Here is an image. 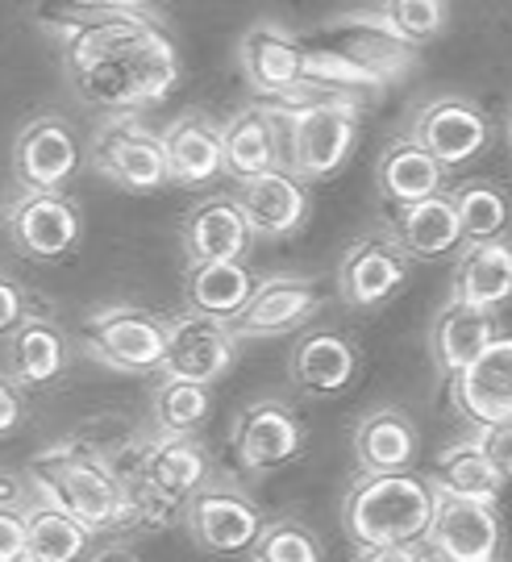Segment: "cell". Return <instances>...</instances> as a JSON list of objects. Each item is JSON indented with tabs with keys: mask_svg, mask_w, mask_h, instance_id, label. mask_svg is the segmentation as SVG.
I'll use <instances>...</instances> for the list:
<instances>
[{
	"mask_svg": "<svg viewBox=\"0 0 512 562\" xmlns=\"http://www.w3.org/2000/svg\"><path fill=\"white\" fill-rule=\"evenodd\" d=\"M38 18L59 38L76 97L92 109L138 113L179 83L176 42L142 4L46 0Z\"/></svg>",
	"mask_w": 512,
	"mask_h": 562,
	"instance_id": "cell-1",
	"label": "cell"
},
{
	"mask_svg": "<svg viewBox=\"0 0 512 562\" xmlns=\"http://www.w3.org/2000/svg\"><path fill=\"white\" fill-rule=\"evenodd\" d=\"M434 508L437 480H421L413 471H363L342 501V529L355 550L425 546Z\"/></svg>",
	"mask_w": 512,
	"mask_h": 562,
	"instance_id": "cell-2",
	"label": "cell"
},
{
	"mask_svg": "<svg viewBox=\"0 0 512 562\" xmlns=\"http://www.w3.org/2000/svg\"><path fill=\"white\" fill-rule=\"evenodd\" d=\"M34 480L42 496L59 501L67 513H76L92 533L118 529L125 517H134V492L97 450H55L34 462Z\"/></svg>",
	"mask_w": 512,
	"mask_h": 562,
	"instance_id": "cell-3",
	"label": "cell"
},
{
	"mask_svg": "<svg viewBox=\"0 0 512 562\" xmlns=\"http://www.w3.org/2000/svg\"><path fill=\"white\" fill-rule=\"evenodd\" d=\"M283 162L304 183H321L342 171L358 142V104L342 97L283 104Z\"/></svg>",
	"mask_w": 512,
	"mask_h": 562,
	"instance_id": "cell-4",
	"label": "cell"
},
{
	"mask_svg": "<svg viewBox=\"0 0 512 562\" xmlns=\"http://www.w3.org/2000/svg\"><path fill=\"white\" fill-rule=\"evenodd\" d=\"M88 167L125 192H155L171 183L167 142L134 113H113L88 142Z\"/></svg>",
	"mask_w": 512,
	"mask_h": 562,
	"instance_id": "cell-5",
	"label": "cell"
},
{
	"mask_svg": "<svg viewBox=\"0 0 512 562\" xmlns=\"http://www.w3.org/2000/svg\"><path fill=\"white\" fill-rule=\"evenodd\" d=\"M84 341L100 362L130 371V375H151V371H163L167 362L171 317L134 308V304H113L84 322Z\"/></svg>",
	"mask_w": 512,
	"mask_h": 562,
	"instance_id": "cell-6",
	"label": "cell"
},
{
	"mask_svg": "<svg viewBox=\"0 0 512 562\" xmlns=\"http://www.w3.org/2000/svg\"><path fill=\"white\" fill-rule=\"evenodd\" d=\"M409 267H413V255L396 229L392 234L388 229L363 234L346 246V255L337 262V296L358 313L383 308L409 283Z\"/></svg>",
	"mask_w": 512,
	"mask_h": 562,
	"instance_id": "cell-7",
	"label": "cell"
},
{
	"mask_svg": "<svg viewBox=\"0 0 512 562\" xmlns=\"http://www.w3.org/2000/svg\"><path fill=\"white\" fill-rule=\"evenodd\" d=\"M313 46L334 50L337 59L355 63L358 71L375 76L379 83H396L404 71H413L416 42L396 30L388 13H350L334 18L313 34Z\"/></svg>",
	"mask_w": 512,
	"mask_h": 562,
	"instance_id": "cell-8",
	"label": "cell"
},
{
	"mask_svg": "<svg viewBox=\"0 0 512 562\" xmlns=\"http://www.w3.org/2000/svg\"><path fill=\"white\" fill-rule=\"evenodd\" d=\"M183 525L200 550L213 554H242L258 542L263 533V513L258 504L230 480H209L183 504Z\"/></svg>",
	"mask_w": 512,
	"mask_h": 562,
	"instance_id": "cell-9",
	"label": "cell"
},
{
	"mask_svg": "<svg viewBox=\"0 0 512 562\" xmlns=\"http://www.w3.org/2000/svg\"><path fill=\"white\" fill-rule=\"evenodd\" d=\"M9 238L25 259L59 262L84 238V213L71 196L63 192H42V188H25L18 201L9 204Z\"/></svg>",
	"mask_w": 512,
	"mask_h": 562,
	"instance_id": "cell-10",
	"label": "cell"
},
{
	"mask_svg": "<svg viewBox=\"0 0 512 562\" xmlns=\"http://www.w3.org/2000/svg\"><path fill=\"white\" fill-rule=\"evenodd\" d=\"M88 162V150L71 121L59 113L34 117L13 142V176L21 188H42V192H63Z\"/></svg>",
	"mask_w": 512,
	"mask_h": 562,
	"instance_id": "cell-11",
	"label": "cell"
},
{
	"mask_svg": "<svg viewBox=\"0 0 512 562\" xmlns=\"http://www.w3.org/2000/svg\"><path fill=\"white\" fill-rule=\"evenodd\" d=\"M504 529L496 517L492 501H475V496H458L437 487L434 525H430V554L450 562H492L500 554Z\"/></svg>",
	"mask_w": 512,
	"mask_h": 562,
	"instance_id": "cell-12",
	"label": "cell"
},
{
	"mask_svg": "<svg viewBox=\"0 0 512 562\" xmlns=\"http://www.w3.org/2000/svg\"><path fill=\"white\" fill-rule=\"evenodd\" d=\"M230 446H234V459L242 471H251V475L279 471V467H288L292 459H300V450H304V425H300L292 404L258 401L237 417Z\"/></svg>",
	"mask_w": 512,
	"mask_h": 562,
	"instance_id": "cell-13",
	"label": "cell"
},
{
	"mask_svg": "<svg viewBox=\"0 0 512 562\" xmlns=\"http://www.w3.org/2000/svg\"><path fill=\"white\" fill-rule=\"evenodd\" d=\"M237 355V329L225 317L213 313H188V317H171V346H167V362L163 375H183V380L218 383Z\"/></svg>",
	"mask_w": 512,
	"mask_h": 562,
	"instance_id": "cell-14",
	"label": "cell"
},
{
	"mask_svg": "<svg viewBox=\"0 0 512 562\" xmlns=\"http://www.w3.org/2000/svg\"><path fill=\"white\" fill-rule=\"evenodd\" d=\"M450 396L475 429L512 422V334H500L467 371L454 375Z\"/></svg>",
	"mask_w": 512,
	"mask_h": 562,
	"instance_id": "cell-15",
	"label": "cell"
},
{
	"mask_svg": "<svg viewBox=\"0 0 512 562\" xmlns=\"http://www.w3.org/2000/svg\"><path fill=\"white\" fill-rule=\"evenodd\" d=\"M234 201L258 238H288L309 222V188L292 167H271L237 180Z\"/></svg>",
	"mask_w": 512,
	"mask_h": 562,
	"instance_id": "cell-16",
	"label": "cell"
},
{
	"mask_svg": "<svg viewBox=\"0 0 512 562\" xmlns=\"http://www.w3.org/2000/svg\"><path fill=\"white\" fill-rule=\"evenodd\" d=\"M209 480L213 462L192 434H158L138 454V487L163 504H188V496Z\"/></svg>",
	"mask_w": 512,
	"mask_h": 562,
	"instance_id": "cell-17",
	"label": "cell"
},
{
	"mask_svg": "<svg viewBox=\"0 0 512 562\" xmlns=\"http://www.w3.org/2000/svg\"><path fill=\"white\" fill-rule=\"evenodd\" d=\"M321 292H316L309 280H283V276H271V280H258L255 296L246 301V308L237 313L234 329L237 338H279L288 329H300L309 325L321 313Z\"/></svg>",
	"mask_w": 512,
	"mask_h": 562,
	"instance_id": "cell-18",
	"label": "cell"
},
{
	"mask_svg": "<svg viewBox=\"0 0 512 562\" xmlns=\"http://www.w3.org/2000/svg\"><path fill=\"white\" fill-rule=\"evenodd\" d=\"M413 134L446 167H463L488 146L492 130H488V113L475 101H467V97H437V101H430L416 113Z\"/></svg>",
	"mask_w": 512,
	"mask_h": 562,
	"instance_id": "cell-19",
	"label": "cell"
},
{
	"mask_svg": "<svg viewBox=\"0 0 512 562\" xmlns=\"http://www.w3.org/2000/svg\"><path fill=\"white\" fill-rule=\"evenodd\" d=\"M496 338H500L496 308H483V304L450 296V304L437 313L434 329H430V355H434L437 375L454 380V375L467 371Z\"/></svg>",
	"mask_w": 512,
	"mask_h": 562,
	"instance_id": "cell-20",
	"label": "cell"
},
{
	"mask_svg": "<svg viewBox=\"0 0 512 562\" xmlns=\"http://www.w3.org/2000/svg\"><path fill=\"white\" fill-rule=\"evenodd\" d=\"M242 71L246 83L255 88L258 97H288L296 83L304 80V63H309V46L276 25H255L242 34Z\"/></svg>",
	"mask_w": 512,
	"mask_h": 562,
	"instance_id": "cell-21",
	"label": "cell"
},
{
	"mask_svg": "<svg viewBox=\"0 0 512 562\" xmlns=\"http://www.w3.org/2000/svg\"><path fill=\"white\" fill-rule=\"evenodd\" d=\"M251 238H255V229H251V222H246V213H242V204L234 196L200 201L179 225V246H183L188 262L242 259L251 250Z\"/></svg>",
	"mask_w": 512,
	"mask_h": 562,
	"instance_id": "cell-22",
	"label": "cell"
},
{
	"mask_svg": "<svg viewBox=\"0 0 512 562\" xmlns=\"http://www.w3.org/2000/svg\"><path fill=\"white\" fill-rule=\"evenodd\" d=\"M358 371V346L334 325H316L292 346V380L313 396H337Z\"/></svg>",
	"mask_w": 512,
	"mask_h": 562,
	"instance_id": "cell-23",
	"label": "cell"
},
{
	"mask_svg": "<svg viewBox=\"0 0 512 562\" xmlns=\"http://www.w3.org/2000/svg\"><path fill=\"white\" fill-rule=\"evenodd\" d=\"M163 142H167L171 183H179V188L213 183L225 171V134H221L218 121H209L197 109L171 121Z\"/></svg>",
	"mask_w": 512,
	"mask_h": 562,
	"instance_id": "cell-24",
	"label": "cell"
},
{
	"mask_svg": "<svg viewBox=\"0 0 512 562\" xmlns=\"http://www.w3.org/2000/svg\"><path fill=\"white\" fill-rule=\"evenodd\" d=\"M225 134V176L246 180L271 167H288L283 162V125H279L276 109H242L221 125Z\"/></svg>",
	"mask_w": 512,
	"mask_h": 562,
	"instance_id": "cell-25",
	"label": "cell"
},
{
	"mask_svg": "<svg viewBox=\"0 0 512 562\" xmlns=\"http://www.w3.org/2000/svg\"><path fill=\"white\" fill-rule=\"evenodd\" d=\"M375 176H379V192L396 209H404V204H416L425 201V196H434V192H442L446 162L413 134V138H396L383 146Z\"/></svg>",
	"mask_w": 512,
	"mask_h": 562,
	"instance_id": "cell-26",
	"label": "cell"
},
{
	"mask_svg": "<svg viewBox=\"0 0 512 562\" xmlns=\"http://www.w3.org/2000/svg\"><path fill=\"white\" fill-rule=\"evenodd\" d=\"M450 296L500 313L512 301V241L509 238L467 241V250L454 262Z\"/></svg>",
	"mask_w": 512,
	"mask_h": 562,
	"instance_id": "cell-27",
	"label": "cell"
},
{
	"mask_svg": "<svg viewBox=\"0 0 512 562\" xmlns=\"http://www.w3.org/2000/svg\"><path fill=\"white\" fill-rule=\"evenodd\" d=\"M421 450L416 422L404 408H375L355 429L358 471H409Z\"/></svg>",
	"mask_w": 512,
	"mask_h": 562,
	"instance_id": "cell-28",
	"label": "cell"
},
{
	"mask_svg": "<svg viewBox=\"0 0 512 562\" xmlns=\"http://www.w3.org/2000/svg\"><path fill=\"white\" fill-rule=\"evenodd\" d=\"M4 359L9 375H18L25 387H46L67 367V338L51 317H25L13 334H4Z\"/></svg>",
	"mask_w": 512,
	"mask_h": 562,
	"instance_id": "cell-29",
	"label": "cell"
},
{
	"mask_svg": "<svg viewBox=\"0 0 512 562\" xmlns=\"http://www.w3.org/2000/svg\"><path fill=\"white\" fill-rule=\"evenodd\" d=\"M258 280L251 276V267L242 259H204L188 262V276H183V292L188 304L197 313H213L234 322L237 313L246 308V301L255 296Z\"/></svg>",
	"mask_w": 512,
	"mask_h": 562,
	"instance_id": "cell-30",
	"label": "cell"
},
{
	"mask_svg": "<svg viewBox=\"0 0 512 562\" xmlns=\"http://www.w3.org/2000/svg\"><path fill=\"white\" fill-rule=\"evenodd\" d=\"M396 234L409 246L413 259H442L458 250L467 234H463V217H458V204L450 192H434L425 201L404 204L400 217H396Z\"/></svg>",
	"mask_w": 512,
	"mask_h": 562,
	"instance_id": "cell-31",
	"label": "cell"
},
{
	"mask_svg": "<svg viewBox=\"0 0 512 562\" xmlns=\"http://www.w3.org/2000/svg\"><path fill=\"white\" fill-rule=\"evenodd\" d=\"M25 521H30V562H71L92 542V529L51 496L25 508Z\"/></svg>",
	"mask_w": 512,
	"mask_h": 562,
	"instance_id": "cell-32",
	"label": "cell"
},
{
	"mask_svg": "<svg viewBox=\"0 0 512 562\" xmlns=\"http://www.w3.org/2000/svg\"><path fill=\"white\" fill-rule=\"evenodd\" d=\"M213 408L209 383L183 380V375H163L151 392V413H155L158 434H197Z\"/></svg>",
	"mask_w": 512,
	"mask_h": 562,
	"instance_id": "cell-33",
	"label": "cell"
},
{
	"mask_svg": "<svg viewBox=\"0 0 512 562\" xmlns=\"http://www.w3.org/2000/svg\"><path fill=\"white\" fill-rule=\"evenodd\" d=\"M504 475L496 471V462L488 459L483 442H458L450 446L442 462H437V487L458 492V496H475V501H500L504 492Z\"/></svg>",
	"mask_w": 512,
	"mask_h": 562,
	"instance_id": "cell-34",
	"label": "cell"
},
{
	"mask_svg": "<svg viewBox=\"0 0 512 562\" xmlns=\"http://www.w3.org/2000/svg\"><path fill=\"white\" fill-rule=\"evenodd\" d=\"M450 196H454V204H458L467 241L504 238V229H509V222H512V201L500 183H492V180L454 183Z\"/></svg>",
	"mask_w": 512,
	"mask_h": 562,
	"instance_id": "cell-35",
	"label": "cell"
},
{
	"mask_svg": "<svg viewBox=\"0 0 512 562\" xmlns=\"http://www.w3.org/2000/svg\"><path fill=\"white\" fill-rule=\"evenodd\" d=\"M255 562H321L325 550L316 542V533L304 521H292L283 517L276 525H263L258 542L246 550Z\"/></svg>",
	"mask_w": 512,
	"mask_h": 562,
	"instance_id": "cell-36",
	"label": "cell"
},
{
	"mask_svg": "<svg viewBox=\"0 0 512 562\" xmlns=\"http://www.w3.org/2000/svg\"><path fill=\"white\" fill-rule=\"evenodd\" d=\"M383 13L409 42H430L446 25V0H383Z\"/></svg>",
	"mask_w": 512,
	"mask_h": 562,
	"instance_id": "cell-37",
	"label": "cell"
},
{
	"mask_svg": "<svg viewBox=\"0 0 512 562\" xmlns=\"http://www.w3.org/2000/svg\"><path fill=\"white\" fill-rule=\"evenodd\" d=\"M0 559L4 562L30 559V521H25V508L4 504V513H0Z\"/></svg>",
	"mask_w": 512,
	"mask_h": 562,
	"instance_id": "cell-38",
	"label": "cell"
},
{
	"mask_svg": "<svg viewBox=\"0 0 512 562\" xmlns=\"http://www.w3.org/2000/svg\"><path fill=\"white\" fill-rule=\"evenodd\" d=\"M479 442H483V450H488V459L496 462V471L512 483V422L479 429Z\"/></svg>",
	"mask_w": 512,
	"mask_h": 562,
	"instance_id": "cell-39",
	"label": "cell"
},
{
	"mask_svg": "<svg viewBox=\"0 0 512 562\" xmlns=\"http://www.w3.org/2000/svg\"><path fill=\"white\" fill-rule=\"evenodd\" d=\"M18 375H4V383H0V434L4 438H13L21 429V422H25V404H21L18 396Z\"/></svg>",
	"mask_w": 512,
	"mask_h": 562,
	"instance_id": "cell-40",
	"label": "cell"
},
{
	"mask_svg": "<svg viewBox=\"0 0 512 562\" xmlns=\"http://www.w3.org/2000/svg\"><path fill=\"white\" fill-rule=\"evenodd\" d=\"M430 554V546H363L355 550L358 562H416Z\"/></svg>",
	"mask_w": 512,
	"mask_h": 562,
	"instance_id": "cell-41",
	"label": "cell"
},
{
	"mask_svg": "<svg viewBox=\"0 0 512 562\" xmlns=\"http://www.w3.org/2000/svg\"><path fill=\"white\" fill-rule=\"evenodd\" d=\"M21 322H25V313H21V292H18V283L4 276V280H0V329L13 334Z\"/></svg>",
	"mask_w": 512,
	"mask_h": 562,
	"instance_id": "cell-42",
	"label": "cell"
},
{
	"mask_svg": "<svg viewBox=\"0 0 512 562\" xmlns=\"http://www.w3.org/2000/svg\"><path fill=\"white\" fill-rule=\"evenodd\" d=\"M92 4H138V0H92Z\"/></svg>",
	"mask_w": 512,
	"mask_h": 562,
	"instance_id": "cell-43",
	"label": "cell"
},
{
	"mask_svg": "<svg viewBox=\"0 0 512 562\" xmlns=\"http://www.w3.org/2000/svg\"><path fill=\"white\" fill-rule=\"evenodd\" d=\"M509 138H512V113H509Z\"/></svg>",
	"mask_w": 512,
	"mask_h": 562,
	"instance_id": "cell-44",
	"label": "cell"
}]
</instances>
